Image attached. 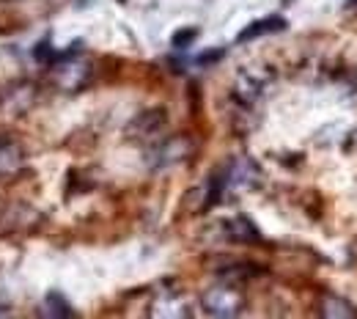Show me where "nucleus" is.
I'll return each mask as SVG.
<instances>
[{
    "instance_id": "nucleus-1",
    "label": "nucleus",
    "mask_w": 357,
    "mask_h": 319,
    "mask_svg": "<svg viewBox=\"0 0 357 319\" xmlns=\"http://www.w3.org/2000/svg\"><path fill=\"white\" fill-rule=\"evenodd\" d=\"M204 309L212 317H236L242 311V295L228 286H215L204 295Z\"/></svg>"
},
{
    "instance_id": "nucleus-2",
    "label": "nucleus",
    "mask_w": 357,
    "mask_h": 319,
    "mask_svg": "<svg viewBox=\"0 0 357 319\" xmlns=\"http://www.w3.org/2000/svg\"><path fill=\"white\" fill-rule=\"evenodd\" d=\"M91 69L83 58H61L58 61V69H55V77H58V86L75 91L80 86H86Z\"/></svg>"
},
{
    "instance_id": "nucleus-3",
    "label": "nucleus",
    "mask_w": 357,
    "mask_h": 319,
    "mask_svg": "<svg viewBox=\"0 0 357 319\" xmlns=\"http://www.w3.org/2000/svg\"><path fill=\"white\" fill-rule=\"evenodd\" d=\"M278 31H286V20L283 17H264V20H256L253 25H248L242 34H239V45H245V42H253V39H259V36H264V34H278Z\"/></svg>"
},
{
    "instance_id": "nucleus-4",
    "label": "nucleus",
    "mask_w": 357,
    "mask_h": 319,
    "mask_svg": "<svg viewBox=\"0 0 357 319\" xmlns=\"http://www.w3.org/2000/svg\"><path fill=\"white\" fill-rule=\"evenodd\" d=\"M22 163H25L22 149L14 140L0 138V174H14V171L22 168Z\"/></svg>"
},
{
    "instance_id": "nucleus-5",
    "label": "nucleus",
    "mask_w": 357,
    "mask_h": 319,
    "mask_svg": "<svg viewBox=\"0 0 357 319\" xmlns=\"http://www.w3.org/2000/svg\"><path fill=\"white\" fill-rule=\"evenodd\" d=\"M162 124H165V113L162 110H149V113H143V116H137L132 121V127H130V133L132 135H157L160 130H162Z\"/></svg>"
},
{
    "instance_id": "nucleus-6",
    "label": "nucleus",
    "mask_w": 357,
    "mask_h": 319,
    "mask_svg": "<svg viewBox=\"0 0 357 319\" xmlns=\"http://www.w3.org/2000/svg\"><path fill=\"white\" fill-rule=\"evenodd\" d=\"M261 91V80L256 77V75H248V72H242L239 77H236V94L245 99V102H253L256 96Z\"/></svg>"
},
{
    "instance_id": "nucleus-7",
    "label": "nucleus",
    "mask_w": 357,
    "mask_h": 319,
    "mask_svg": "<svg viewBox=\"0 0 357 319\" xmlns=\"http://www.w3.org/2000/svg\"><path fill=\"white\" fill-rule=\"evenodd\" d=\"M45 309H47V317H75V309L66 303V297L61 295H47L45 300Z\"/></svg>"
},
{
    "instance_id": "nucleus-8",
    "label": "nucleus",
    "mask_w": 357,
    "mask_h": 319,
    "mask_svg": "<svg viewBox=\"0 0 357 319\" xmlns=\"http://www.w3.org/2000/svg\"><path fill=\"white\" fill-rule=\"evenodd\" d=\"M321 314H324V317H357L355 309L347 306V303L338 300V297H327L324 306H321Z\"/></svg>"
},
{
    "instance_id": "nucleus-9",
    "label": "nucleus",
    "mask_w": 357,
    "mask_h": 319,
    "mask_svg": "<svg viewBox=\"0 0 357 319\" xmlns=\"http://www.w3.org/2000/svg\"><path fill=\"white\" fill-rule=\"evenodd\" d=\"M195 36H198L195 28H181V31L174 34V47H176V50H184V47H190L195 42Z\"/></svg>"
},
{
    "instance_id": "nucleus-10",
    "label": "nucleus",
    "mask_w": 357,
    "mask_h": 319,
    "mask_svg": "<svg viewBox=\"0 0 357 319\" xmlns=\"http://www.w3.org/2000/svg\"><path fill=\"white\" fill-rule=\"evenodd\" d=\"M223 58V50H206V52H201L198 55V66H206V64H215V61H220Z\"/></svg>"
},
{
    "instance_id": "nucleus-11",
    "label": "nucleus",
    "mask_w": 357,
    "mask_h": 319,
    "mask_svg": "<svg viewBox=\"0 0 357 319\" xmlns=\"http://www.w3.org/2000/svg\"><path fill=\"white\" fill-rule=\"evenodd\" d=\"M347 6H357V0H347Z\"/></svg>"
}]
</instances>
